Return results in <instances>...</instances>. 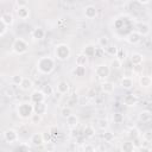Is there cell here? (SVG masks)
Here are the masks:
<instances>
[{
	"mask_svg": "<svg viewBox=\"0 0 152 152\" xmlns=\"http://www.w3.org/2000/svg\"><path fill=\"white\" fill-rule=\"evenodd\" d=\"M109 44H110V43H109V38H108L107 36H101V37L97 39V45H99V48L102 49V50H104Z\"/></svg>",
	"mask_w": 152,
	"mask_h": 152,
	"instance_id": "obj_28",
	"label": "cell"
},
{
	"mask_svg": "<svg viewBox=\"0 0 152 152\" xmlns=\"http://www.w3.org/2000/svg\"><path fill=\"white\" fill-rule=\"evenodd\" d=\"M69 89H70V86H69V83H68L66 81H61V82L57 83L56 90H57L58 94H61V95L68 94V93H69Z\"/></svg>",
	"mask_w": 152,
	"mask_h": 152,
	"instance_id": "obj_18",
	"label": "cell"
},
{
	"mask_svg": "<svg viewBox=\"0 0 152 152\" xmlns=\"http://www.w3.org/2000/svg\"><path fill=\"white\" fill-rule=\"evenodd\" d=\"M30 142L33 145V146H42L44 144V140H43V135L42 133H33L30 138Z\"/></svg>",
	"mask_w": 152,
	"mask_h": 152,
	"instance_id": "obj_20",
	"label": "cell"
},
{
	"mask_svg": "<svg viewBox=\"0 0 152 152\" xmlns=\"http://www.w3.org/2000/svg\"><path fill=\"white\" fill-rule=\"evenodd\" d=\"M0 19H1V21H2V24L5 26H12L13 23H14V17H13V14L11 12H5L0 17Z\"/></svg>",
	"mask_w": 152,
	"mask_h": 152,
	"instance_id": "obj_16",
	"label": "cell"
},
{
	"mask_svg": "<svg viewBox=\"0 0 152 152\" xmlns=\"http://www.w3.org/2000/svg\"><path fill=\"white\" fill-rule=\"evenodd\" d=\"M138 2H139V4H141V5H147V4H150L151 1H150V0H146V1H141V0H139Z\"/></svg>",
	"mask_w": 152,
	"mask_h": 152,
	"instance_id": "obj_50",
	"label": "cell"
},
{
	"mask_svg": "<svg viewBox=\"0 0 152 152\" xmlns=\"http://www.w3.org/2000/svg\"><path fill=\"white\" fill-rule=\"evenodd\" d=\"M40 90L43 91V94H44L46 97H48V96H51V95L53 94V88H52V86H50V84H44Z\"/></svg>",
	"mask_w": 152,
	"mask_h": 152,
	"instance_id": "obj_35",
	"label": "cell"
},
{
	"mask_svg": "<svg viewBox=\"0 0 152 152\" xmlns=\"http://www.w3.org/2000/svg\"><path fill=\"white\" fill-rule=\"evenodd\" d=\"M78 124H80V119H78V116H77V115L71 114L70 116H68V118H66V125H68V127H69V128L74 129V128H76V127L78 126Z\"/></svg>",
	"mask_w": 152,
	"mask_h": 152,
	"instance_id": "obj_22",
	"label": "cell"
},
{
	"mask_svg": "<svg viewBox=\"0 0 152 152\" xmlns=\"http://www.w3.org/2000/svg\"><path fill=\"white\" fill-rule=\"evenodd\" d=\"M114 88H115V86H114V83L110 82V81H103V82L101 83V90H102L104 94H112V93L114 91Z\"/></svg>",
	"mask_w": 152,
	"mask_h": 152,
	"instance_id": "obj_21",
	"label": "cell"
},
{
	"mask_svg": "<svg viewBox=\"0 0 152 152\" xmlns=\"http://www.w3.org/2000/svg\"><path fill=\"white\" fill-rule=\"evenodd\" d=\"M139 86L141 88H145V89L150 88L152 86V78H151V76H148V75H141L139 77Z\"/></svg>",
	"mask_w": 152,
	"mask_h": 152,
	"instance_id": "obj_17",
	"label": "cell"
},
{
	"mask_svg": "<svg viewBox=\"0 0 152 152\" xmlns=\"http://www.w3.org/2000/svg\"><path fill=\"white\" fill-rule=\"evenodd\" d=\"M19 87H20L21 90H24V91H28V90L33 87V82H32L31 78H28V77H24Z\"/></svg>",
	"mask_w": 152,
	"mask_h": 152,
	"instance_id": "obj_24",
	"label": "cell"
},
{
	"mask_svg": "<svg viewBox=\"0 0 152 152\" xmlns=\"http://www.w3.org/2000/svg\"><path fill=\"white\" fill-rule=\"evenodd\" d=\"M45 146H46L48 152H53V151H55V145H52L51 141H50V142H45Z\"/></svg>",
	"mask_w": 152,
	"mask_h": 152,
	"instance_id": "obj_46",
	"label": "cell"
},
{
	"mask_svg": "<svg viewBox=\"0 0 152 152\" xmlns=\"http://www.w3.org/2000/svg\"><path fill=\"white\" fill-rule=\"evenodd\" d=\"M126 40H127L129 44H132V45H137V44L140 43L141 37H140L135 31H132V32L128 33V36L126 37Z\"/></svg>",
	"mask_w": 152,
	"mask_h": 152,
	"instance_id": "obj_19",
	"label": "cell"
},
{
	"mask_svg": "<svg viewBox=\"0 0 152 152\" xmlns=\"http://www.w3.org/2000/svg\"><path fill=\"white\" fill-rule=\"evenodd\" d=\"M12 51L17 55H24L28 51V44L23 38H15L12 43Z\"/></svg>",
	"mask_w": 152,
	"mask_h": 152,
	"instance_id": "obj_4",
	"label": "cell"
},
{
	"mask_svg": "<svg viewBox=\"0 0 152 152\" xmlns=\"http://www.w3.org/2000/svg\"><path fill=\"white\" fill-rule=\"evenodd\" d=\"M121 66H122V63H121L119 59H116V58H114V59L110 62V64H109L110 70H119Z\"/></svg>",
	"mask_w": 152,
	"mask_h": 152,
	"instance_id": "obj_38",
	"label": "cell"
},
{
	"mask_svg": "<svg viewBox=\"0 0 152 152\" xmlns=\"http://www.w3.org/2000/svg\"><path fill=\"white\" fill-rule=\"evenodd\" d=\"M140 37H146L150 34L151 32V26L150 24L145 23V21H141V23H138L135 24V30H134Z\"/></svg>",
	"mask_w": 152,
	"mask_h": 152,
	"instance_id": "obj_7",
	"label": "cell"
},
{
	"mask_svg": "<svg viewBox=\"0 0 152 152\" xmlns=\"http://www.w3.org/2000/svg\"><path fill=\"white\" fill-rule=\"evenodd\" d=\"M42 135H43V140H44V144H45V142H50V141H51V139H52V134H51L49 131H45V132H43V133H42Z\"/></svg>",
	"mask_w": 152,
	"mask_h": 152,
	"instance_id": "obj_44",
	"label": "cell"
},
{
	"mask_svg": "<svg viewBox=\"0 0 152 152\" xmlns=\"http://www.w3.org/2000/svg\"><path fill=\"white\" fill-rule=\"evenodd\" d=\"M82 152H96V147L93 144H84L82 147Z\"/></svg>",
	"mask_w": 152,
	"mask_h": 152,
	"instance_id": "obj_41",
	"label": "cell"
},
{
	"mask_svg": "<svg viewBox=\"0 0 152 152\" xmlns=\"http://www.w3.org/2000/svg\"><path fill=\"white\" fill-rule=\"evenodd\" d=\"M95 75H96L100 80H106V78L110 75V68H109V65H107L106 63L99 64V65L95 68Z\"/></svg>",
	"mask_w": 152,
	"mask_h": 152,
	"instance_id": "obj_5",
	"label": "cell"
},
{
	"mask_svg": "<svg viewBox=\"0 0 152 152\" xmlns=\"http://www.w3.org/2000/svg\"><path fill=\"white\" fill-rule=\"evenodd\" d=\"M102 138H103L104 141H107V142H112V141L114 140V133L110 132L109 129H106V131H103Z\"/></svg>",
	"mask_w": 152,
	"mask_h": 152,
	"instance_id": "obj_32",
	"label": "cell"
},
{
	"mask_svg": "<svg viewBox=\"0 0 152 152\" xmlns=\"http://www.w3.org/2000/svg\"><path fill=\"white\" fill-rule=\"evenodd\" d=\"M97 127L101 129V131H106V129H108V127H109V124H108V120L107 119H99L97 120Z\"/></svg>",
	"mask_w": 152,
	"mask_h": 152,
	"instance_id": "obj_33",
	"label": "cell"
},
{
	"mask_svg": "<svg viewBox=\"0 0 152 152\" xmlns=\"http://www.w3.org/2000/svg\"><path fill=\"white\" fill-rule=\"evenodd\" d=\"M94 135H95V128L90 125L86 126L84 127V137L86 138H93Z\"/></svg>",
	"mask_w": 152,
	"mask_h": 152,
	"instance_id": "obj_34",
	"label": "cell"
},
{
	"mask_svg": "<svg viewBox=\"0 0 152 152\" xmlns=\"http://www.w3.org/2000/svg\"><path fill=\"white\" fill-rule=\"evenodd\" d=\"M31 37L34 40H42L45 38V30L43 27H34L31 32Z\"/></svg>",
	"mask_w": 152,
	"mask_h": 152,
	"instance_id": "obj_13",
	"label": "cell"
},
{
	"mask_svg": "<svg viewBox=\"0 0 152 152\" xmlns=\"http://www.w3.org/2000/svg\"><path fill=\"white\" fill-rule=\"evenodd\" d=\"M75 62H76V65H77V66H87V64H88V57H86V56L81 52V53H78V55L76 56Z\"/></svg>",
	"mask_w": 152,
	"mask_h": 152,
	"instance_id": "obj_27",
	"label": "cell"
},
{
	"mask_svg": "<svg viewBox=\"0 0 152 152\" xmlns=\"http://www.w3.org/2000/svg\"><path fill=\"white\" fill-rule=\"evenodd\" d=\"M30 100H31V103H40V102H45L46 100V96L43 94L42 90H33L30 95Z\"/></svg>",
	"mask_w": 152,
	"mask_h": 152,
	"instance_id": "obj_9",
	"label": "cell"
},
{
	"mask_svg": "<svg viewBox=\"0 0 152 152\" xmlns=\"http://www.w3.org/2000/svg\"><path fill=\"white\" fill-rule=\"evenodd\" d=\"M120 148H121V152H135V147H134L132 140L122 141L120 145Z\"/></svg>",
	"mask_w": 152,
	"mask_h": 152,
	"instance_id": "obj_23",
	"label": "cell"
},
{
	"mask_svg": "<svg viewBox=\"0 0 152 152\" xmlns=\"http://www.w3.org/2000/svg\"><path fill=\"white\" fill-rule=\"evenodd\" d=\"M140 99L138 95L133 94V93H129V94H126L124 97H122V103L126 106V107H134L139 103Z\"/></svg>",
	"mask_w": 152,
	"mask_h": 152,
	"instance_id": "obj_6",
	"label": "cell"
},
{
	"mask_svg": "<svg viewBox=\"0 0 152 152\" xmlns=\"http://www.w3.org/2000/svg\"><path fill=\"white\" fill-rule=\"evenodd\" d=\"M17 114L21 119H30L33 114V104L31 102H20L17 106Z\"/></svg>",
	"mask_w": 152,
	"mask_h": 152,
	"instance_id": "obj_3",
	"label": "cell"
},
{
	"mask_svg": "<svg viewBox=\"0 0 152 152\" xmlns=\"http://www.w3.org/2000/svg\"><path fill=\"white\" fill-rule=\"evenodd\" d=\"M118 50H119V48H118L115 44H109V45L104 49V52H106L107 55L112 56V57H115L116 53H118Z\"/></svg>",
	"mask_w": 152,
	"mask_h": 152,
	"instance_id": "obj_29",
	"label": "cell"
},
{
	"mask_svg": "<svg viewBox=\"0 0 152 152\" xmlns=\"http://www.w3.org/2000/svg\"><path fill=\"white\" fill-rule=\"evenodd\" d=\"M138 119L141 121V122H150L152 120V113L150 110H141L138 115Z\"/></svg>",
	"mask_w": 152,
	"mask_h": 152,
	"instance_id": "obj_25",
	"label": "cell"
},
{
	"mask_svg": "<svg viewBox=\"0 0 152 152\" xmlns=\"http://www.w3.org/2000/svg\"><path fill=\"white\" fill-rule=\"evenodd\" d=\"M49 132H50V133H51L52 135H55V134L57 133V128H56V127H51V129H50Z\"/></svg>",
	"mask_w": 152,
	"mask_h": 152,
	"instance_id": "obj_49",
	"label": "cell"
},
{
	"mask_svg": "<svg viewBox=\"0 0 152 152\" xmlns=\"http://www.w3.org/2000/svg\"><path fill=\"white\" fill-rule=\"evenodd\" d=\"M72 114V109H71V107H69V106H64L62 109H61V115L64 118V119H66L68 116H70Z\"/></svg>",
	"mask_w": 152,
	"mask_h": 152,
	"instance_id": "obj_36",
	"label": "cell"
},
{
	"mask_svg": "<svg viewBox=\"0 0 152 152\" xmlns=\"http://www.w3.org/2000/svg\"><path fill=\"white\" fill-rule=\"evenodd\" d=\"M53 53H55L56 59H58L61 62H64V61L69 59V57L71 55V50H70V48H69L68 44L61 43V44H58V45L55 46Z\"/></svg>",
	"mask_w": 152,
	"mask_h": 152,
	"instance_id": "obj_2",
	"label": "cell"
},
{
	"mask_svg": "<svg viewBox=\"0 0 152 152\" xmlns=\"http://www.w3.org/2000/svg\"><path fill=\"white\" fill-rule=\"evenodd\" d=\"M115 57H116V59H119V61L122 63V62L127 58V52H126L124 49H120V48H119L118 53H116V56H115Z\"/></svg>",
	"mask_w": 152,
	"mask_h": 152,
	"instance_id": "obj_37",
	"label": "cell"
},
{
	"mask_svg": "<svg viewBox=\"0 0 152 152\" xmlns=\"http://www.w3.org/2000/svg\"><path fill=\"white\" fill-rule=\"evenodd\" d=\"M5 31H6V26L2 24V21H1V19H0V36H1V34H4V33H5Z\"/></svg>",
	"mask_w": 152,
	"mask_h": 152,
	"instance_id": "obj_48",
	"label": "cell"
},
{
	"mask_svg": "<svg viewBox=\"0 0 152 152\" xmlns=\"http://www.w3.org/2000/svg\"><path fill=\"white\" fill-rule=\"evenodd\" d=\"M48 112V104L45 102H40V103H33V113L38 114V115H44Z\"/></svg>",
	"mask_w": 152,
	"mask_h": 152,
	"instance_id": "obj_12",
	"label": "cell"
},
{
	"mask_svg": "<svg viewBox=\"0 0 152 152\" xmlns=\"http://www.w3.org/2000/svg\"><path fill=\"white\" fill-rule=\"evenodd\" d=\"M23 76L21 75H19V74H15V75H13L12 77H11V82H12V84H15V86H20V83H21V81H23Z\"/></svg>",
	"mask_w": 152,
	"mask_h": 152,
	"instance_id": "obj_39",
	"label": "cell"
},
{
	"mask_svg": "<svg viewBox=\"0 0 152 152\" xmlns=\"http://www.w3.org/2000/svg\"><path fill=\"white\" fill-rule=\"evenodd\" d=\"M86 66H75L74 68V70H72V74L75 75V76H77V77H82V76H84L86 75Z\"/></svg>",
	"mask_w": 152,
	"mask_h": 152,
	"instance_id": "obj_31",
	"label": "cell"
},
{
	"mask_svg": "<svg viewBox=\"0 0 152 152\" xmlns=\"http://www.w3.org/2000/svg\"><path fill=\"white\" fill-rule=\"evenodd\" d=\"M4 139L8 144L17 142L19 140V133L15 129H13V128H8V129H6L4 132Z\"/></svg>",
	"mask_w": 152,
	"mask_h": 152,
	"instance_id": "obj_8",
	"label": "cell"
},
{
	"mask_svg": "<svg viewBox=\"0 0 152 152\" xmlns=\"http://www.w3.org/2000/svg\"><path fill=\"white\" fill-rule=\"evenodd\" d=\"M120 86H121L124 89L129 90V89L133 88V86H134V81H133V78L129 77V76H124V77L120 80Z\"/></svg>",
	"mask_w": 152,
	"mask_h": 152,
	"instance_id": "obj_14",
	"label": "cell"
},
{
	"mask_svg": "<svg viewBox=\"0 0 152 152\" xmlns=\"http://www.w3.org/2000/svg\"><path fill=\"white\" fill-rule=\"evenodd\" d=\"M15 5H17V7H25V6H27V2L23 1V0H17Z\"/></svg>",
	"mask_w": 152,
	"mask_h": 152,
	"instance_id": "obj_47",
	"label": "cell"
},
{
	"mask_svg": "<svg viewBox=\"0 0 152 152\" xmlns=\"http://www.w3.org/2000/svg\"><path fill=\"white\" fill-rule=\"evenodd\" d=\"M42 120H43L42 115L34 114V113L30 116V121H31V124H33V125H38V124H40V122H42Z\"/></svg>",
	"mask_w": 152,
	"mask_h": 152,
	"instance_id": "obj_40",
	"label": "cell"
},
{
	"mask_svg": "<svg viewBox=\"0 0 152 152\" xmlns=\"http://www.w3.org/2000/svg\"><path fill=\"white\" fill-rule=\"evenodd\" d=\"M138 152H152V150H151V147L150 146H139L138 147Z\"/></svg>",
	"mask_w": 152,
	"mask_h": 152,
	"instance_id": "obj_45",
	"label": "cell"
},
{
	"mask_svg": "<svg viewBox=\"0 0 152 152\" xmlns=\"http://www.w3.org/2000/svg\"><path fill=\"white\" fill-rule=\"evenodd\" d=\"M113 121L115 124H121L124 121V115L121 113H114L113 114Z\"/></svg>",
	"mask_w": 152,
	"mask_h": 152,
	"instance_id": "obj_42",
	"label": "cell"
},
{
	"mask_svg": "<svg viewBox=\"0 0 152 152\" xmlns=\"http://www.w3.org/2000/svg\"><path fill=\"white\" fill-rule=\"evenodd\" d=\"M17 15H18V18L21 19V20H27L28 17H30V8H28V6L18 7V8H17Z\"/></svg>",
	"mask_w": 152,
	"mask_h": 152,
	"instance_id": "obj_15",
	"label": "cell"
},
{
	"mask_svg": "<svg viewBox=\"0 0 152 152\" xmlns=\"http://www.w3.org/2000/svg\"><path fill=\"white\" fill-rule=\"evenodd\" d=\"M15 152H30V147L27 144H19Z\"/></svg>",
	"mask_w": 152,
	"mask_h": 152,
	"instance_id": "obj_43",
	"label": "cell"
},
{
	"mask_svg": "<svg viewBox=\"0 0 152 152\" xmlns=\"http://www.w3.org/2000/svg\"><path fill=\"white\" fill-rule=\"evenodd\" d=\"M36 66H37V70L43 74V75H49L51 74L53 70H55V66H56V61L53 57H50V56H44V57H40L37 63H36Z\"/></svg>",
	"mask_w": 152,
	"mask_h": 152,
	"instance_id": "obj_1",
	"label": "cell"
},
{
	"mask_svg": "<svg viewBox=\"0 0 152 152\" xmlns=\"http://www.w3.org/2000/svg\"><path fill=\"white\" fill-rule=\"evenodd\" d=\"M95 50H96V46L95 45H93V44H88V45H86L84 46V49H83V55L86 56V57H94L95 56Z\"/></svg>",
	"mask_w": 152,
	"mask_h": 152,
	"instance_id": "obj_26",
	"label": "cell"
},
{
	"mask_svg": "<svg viewBox=\"0 0 152 152\" xmlns=\"http://www.w3.org/2000/svg\"><path fill=\"white\" fill-rule=\"evenodd\" d=\"M128 138L131 140H134V139H138L140 138V131L137 128V127H131L128 129Z\"/></svg>",
	"mask_w": 152,
	"mask_h": 152,
	"instance_id": "obj_30",
	"label": "cell"
},
{
	"mask_svg": "<svg viewBox=\"0 0 152 152\" xmlns=\"http://www.w3.org/2000/svg\"><path fill=\"white\" fill-rule=\"evenodd\" d=\"M83 13H84V17L87 19H94L97 15V8L95 6H93V5H88V6L84 7Z\"/></svg>",
	"mask_w": 152,
	"mask_h": 152,
	"instance_id": "obj_11",
	"label": "cell"
},
{
	"mask_svg": "<svg viewBox=\"0 0 152 152\" xmlns=\"http://www.w3.org/2000/svg\"><path fill=\"white\" fill-rule=\"evenodd\" d=\"M129 62L134 65V66H139L142 64L144 62V56L140 52H132L129 56Z\"/></svg>",
	"mask_w": 152,
	"mask_h": 152,
	"instance_id": "obj_10",
	"label": "cell"
}]
</instances>
